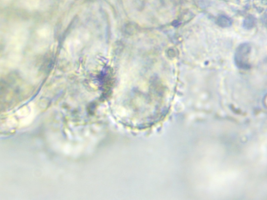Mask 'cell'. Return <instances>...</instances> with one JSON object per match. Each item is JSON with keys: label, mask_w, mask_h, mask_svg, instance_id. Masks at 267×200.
<instances>
[{"label": "cell", "mask_w": 267, "mask_h": 200, "mask_svg": "<svg viewBox=\"0 0 267 200\" xmlns=\"http://www.w3.org/2000/svg\"><path fill=\"white\" fill-rule=\"evenodd\" d=\"M219 25L222 27H227L231 25L232 22L230 20V19L225 17L221 16L219 18L218 21H217Z\"/></svg>", "instance_id": "2"}, {"label": "cell", "mask_w": 267, "mask_h": 200, "mask_svg": "<svg viewBox=\"0 0 267 200\" xmlns=\"http://www.w3.org/2000/svg\"><path fill=\"white\" fill-rule=\"evenodd\" d=\"M251 46L249 43H244L237 47L234 56L235 63L237 68L248 70L251 65L249 62Z\"/></svg>", "instance_id": "1"}]
</instances>
